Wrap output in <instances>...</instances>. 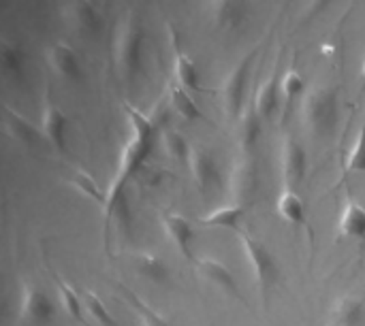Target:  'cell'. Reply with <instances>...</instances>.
I'll list each match as a JSON object with an SVG mask.
<instances>
[{
	"label": "cell",
	"instance_id": "13",
	"mask_svg": "<svg viewBox=\"0 0 365 326\" xmlns=\"http://www.w3.org/2000/svg\"><path fill=\"white\" fill-rule=\"evenodd\" d=\"M246 0H210V19L218 30H235L246 19Z\"/></svg>",
	"mask_w": 365,
	"mask_h": 326
},
{
	"label": "cell",
	"instance_id": "5",
	"mask_svg": "<svg viewBox=\"0 0 365 326\" xmlns=\"http://www.w3.org/2000/svg\"><path fill=\"white\" fill-rule=\"evenodd\" d=\"M250 66H252V56L237 62L222 83V107L227 115L235 122L244 113V98H246V88H248Z\"/></svg>",
	"mask_w": 365,
	"mask_h": 326
},
{
	"label": "cell",
	"instance_id": "17",
	"mask_svg": "<svg viewBox=\"0 0 365 326\" xmlns=\"http://www.w3.org/2000/svg\"><path fill=\"white\" fill-rule=\"evenodd\" d=\"M282 98V94H280V79L276 77V73H272L261 85H259V90H257V94H255V100H252V109L263 117V120H267V117H272L274 115V111L278 109V100Z\"/></svg>",
	"mask_w": 365,
	"mask_h": 326
},
{
	"label": "cell",
	"instance_id": "28",
	"mask_svg": "<svg viewBox=\"0 0 365 326\" xmlns=\"http://www.w3.org/2000/svg\"><path fill=\"white\" fill-rule=\"evenodd\" d=\"M56 286H58V295H60V301H62L64 312H66L75 322L83 325V314H81L83 303H81L79 295L71 288V284H66V282L60 280V278H56Z\"/></svg>",
	"mask_w": 365,
	"mask_h": 326
},
{
	"label": "cell",
	"instance_id": "29",
	"mask_svg": "<svg viewBox=\"0 0 365 326\" xmlns=\"http://www.w3.org/2000/svg\"><path fill=\"white\" fill-rule=\"evenodd\" d=\"M306 90V81L302 77L299 70L289 68L282 77H280V94L287 102H293L295 98H299Z\"/></svg>",
	"mask_w": 365,
	"mask_h": 326
},
{
	"label": "cell",
	"instance_id": "1",
	"mask_svg": "<svg viewBox=\"0 0 365 326\" xmlns=\"http://www.w3.org/2000/svg\"><path fill=\"white\" fill-rule=\"evenodd\" d=\"M124 109H126V117L130 124V137H128L126 145L122 147L118 173L107 192V203L118 199L122 192H126V184L143 167V162L150 154V147H152V139H154V122L130 105H124Z\"/></svg>",
	"mask_w": 365,
	"mask_h": 326
},
{
	"label": "cell",
	"instance_id": "24",
	"mask_svg": "<svg viewBox=\"0 0 365 326\" xmlns=\"http://www.w3.org/2000/svg\"><path fill=\"white\" fill-rule=\"evenodd\" d=\"M278 214L289 224H295V226L306 224V205L295 190H284L278 196Z\"/></svg>",
	"mask_w": 365,
	"mask_h": 326
},
{
	"label": "cell",
	"instance_id": "35",
	"mask_svg": "<svg viewBox=\"0 0 365 326\" xmlns=\"http://www.w3.org/2000/svg\"><path fill=\"white\" fill-rule=\"evenodd\" d=\"M361 75H364V77H365V62H364V68H361Z\"/></svg>",
	"mask_w": 365,
	"mask_h": 326
},
{
	"label": "cell",
	"instance_id": "9",
	"mask_svg": "<svg viewBox=\"0 0 365 326\" xmlns=\"http://www.w3.org/2000/svg\"><path fill=\"white\" fill-rule=\"evenodd\" d=\"M257 190H259V173L255 162L246 156L235 164L231 175V194L235 199V205L246 207V203L252 201Z\"/></svg>",
	"mask_w": 365,
	"mask_h": 326
},
{
	"label": "cell",
	"instance_id": "23",
	"mask_svg": "<svg viewBox=\"0 0 365 326\" xmlns=\"http://www.w3.org/2000/svg\"><path fill=\"white\" fill-rule=\"evenodd\" d=\"M135 269L141 278L154 284H165L169 280V269L163 263V258L150 252H141L135 256Z\"/></svg>",
	"mask_w": 365,
	"mask_h": 326
},
{
	"label": "cell",
	"instance_id": "21",
	"mask_svg": "<svg viewBox=\"0 0 365 326\" xmlns=\"http://www.w3.org/2000/svg\"><path fill=\"white\" fill-rule=\"evenodd\" d=\"M246 216V207L244 205H227V207H220L207 216L201 218V224L203 226H212V228H233V231H242V220Z\"/></svg>",
	"mask_w": 365,
	"mask_h": 326
},
{
	"label": "cell",
	"instance_id": "30",
	"mask_svg": "<svg viewBox=\"0 0 365 326\" xmlns=\"http://www.w3.org/2000/svg\"><path fill=\"white\" fill-rule=\"evenodd\" d=\"M83 305L88 307V312L92 314V318L94 320H98L103 326H118L115 325V320H113V316H111V312L107 310V305L101 301V297L96 295V293H92V290H86L83 293Z\"/></svg>",
	"mask_w": 365,
	"mask_h": 326
},
{
	"label": "cell",
	"instance_id": "12",
	"mask_svg": "<svg viewBox=\"0 0 365 326\" xmlns=\"http://www.w3.org/2000/svg\"><path fill=\"white\" fill-rule=\"evenodd\" d=\"M188 169H190L192 179H195V184H197V188L201 192H207L212 186L218 184V169H216L214 156L205 147H199V145L190 147Z\"/></svg>",
	"mask_w": 365,
	"mask_h": 326
},
{
	"label": "cell",
	"instance_id": "27",
	"mask_svg": "<svg viewBox=\"0 0 365 326\" xmlns=\"http://www.w3.org/2000/svg\"><path fill=\"white\" fill-rule=\"evenodd\" d=\"M160 143L165 154L175 160V162H188V154H190V143L186 141V137L178 130H165L160 135Z\"/></svg>",
	"mask_w": 365,
	"mask_h": 326
},
{
	"label": "cell",
	"instance_id": "10",
	"mask_svg": "<svg viewBox=\"0 0 365 326\" xmlns=\"http://www.w3.org/2000/svg\"><path fill=\"white\" fill-rule=\"evenodd\" d=\"M66 128H68V117L64 115V111L56 102L47 100L41 117V135L56 152H64L66 147Z\"/></svg>",
	"mask_w": 365,
	"mask_h": 326
},
{
	"label": "cell",
	"instance_id": "22",
	"mask_svg": "<svg viewBox=\"0 0 365 326\" xmlns=\"http://www.w3.org/2000/svg\"><path fill=\"white\" fill-rule=\"evenodd\" d=\"M340 233L344 237L361 239L365 237V207L349 199L342 216H340Z\"/></svg>",
	"mask_w": 365,
	"mask_h": 326
},
{
	"label": "cell",
	"instance_id": "14",
	"mask_svg": "<svg viewBox=\"0 0 365 326\" xmlns=\"http://www.w3.org/2000/svg\"><path fill=\"white\" fill-rule=\"evenodd\" d=\"M197 269L199 273L214 286H218L222 293L231 295V297H237L242 299V293H240V286H237V280L233 275V271L229 269V265H225L222 261L218 258H199L197 261Z\"/></svg>",
	"mask_w": 365,
	"mask_h": 326
},
{
	"label": "cell",
	"instance_id": "31",
	"mask_svg": "<svg viewBox=\"0 0 365 326\" xmlns=\"http://www.w3.org/2000/svg\"><path fill=\"white\" fill-rule=\"evenodd\" d=\"M346 171L349 173H355V171L365 173V124L364 128L359 130L349 156H346Z\"/></svg>",
	"mask_w": 365,
	"mask_h": 326
},
{
	"label": "cell",
	"instance_id": "25",
	"mask_svg": "<svg viewBox=\"0 0 365 326\" xmlns=\"http://www.w3.org/2000/svg\"><path fill=\"white\" fill-rule=\"evenodd\" d=\"M169 102H171L173 111L178 115H182L184 120H188V122H195V120L201 117V109L197 107L190 92L186 88H182L180 83H175V81L169 85Z\"/></svg>",
	"mask_w": 365,
	"mask_h": 326
},
{
	"label": "cell",
	"instance_id": "6",
	"mask_svg": "<svg viewBox=\"0 0 365 326\" xmlns=\"http://www.w3.org/2000/svg\"><path fill=\"white\" fill-rule=\"evenodd\" d=\"M21 320L34 326L49 325L56 318V307L49 299V295L36 286V284H26L21 288V307H19Z\"/></svg>",
	"mask_w": 365,
	"mask_h": 326
},
{
	"label": "cell",
	"instance_id": "26",
	"mask_svg": "<svg viewBox=\"0 0 365 326\" xmlns=\"http://www.w3.org/2000/svg\"><path fill=\"white\" fill-rule=\"evenodd\" d=\"M0 66L2 73L11 79H21V66H24V56L21 49L15 41L2 38L0 41Z\"/></svg>",
	"mask_w": 365,
	"mask_h": 326
},
{
	"label": "cell",
	"instance_id": "33",
	"mask_svg": "<svg viewBox=\"0 0 365 326\" xmlns=\"http://www.w3.org/2000/svg\"><path fill=\"white\" fill-rule=\"evenodd\" d=\"M122 288V286H120ZM124 290V295H126V299L130 301V305L139 312V316H141V320L145 322V326H173V325H169L163 316H158L156 312H152L141 299H137L130 290H126V288H122Z\"/></svg>",
	"mask_w": 365,
	"mask_h": 326
},
{
	"label": "cell",
	"instance_id": "15",
	"mask_svg": "<svg viewBox=\"0 0 365 326\" xmlns=\"http://www.w3.org/2000/svg\"><path fill=\"white\" fill-rule=\"evenodd\" d=\"M163 226L169 235V239L173 241V246L178 248V252L182 254V258L190 261L192 258V250H190V243H192V224L180 216V214H165L163 218Z\"/></svg>",
	"mask_w": 365,
	"mask_h": 326
},
{
	"label": "cell",
	"instance_id": "8",
	"mask_svg": "<svg viewBox=\"0 0 365 326\" xmlns=\"http://www.w3.org/2000/svg\"><path fill=\"white\" fill-rule=\"evenodd\" d=\"M308 173V152L297 139H287L282 147V175L287 190H295Z\"/></svg>",
	"mask_w": 365,
	"mask_h": 326
},
{
	"label": "cell",
	"instance_id": "18",
	"mask_svg": "<svg viewBox=\"0 0 365 326\" xmlns=\"http://www.w3.org/2000/svg\"><path fill=\"white\" fill-rule=\"evenodd\" d=\"M4 130L9 132V137H13L17 143L26 147H34L41 137V132H36L34 126L24 115L11 107H4Z\"/></svg>",
	"mask_w": 365,
	"mask_h": 326
},
{
	"label": "cell",
	"instance_id": "34",
	"mask_svg": "<svg viewBox=\"0 0 365 326\" xmlns=\"http://www.w3.org/2000/svg\"><path fill=\"white\" fill-rule=\"evenodd\" d=\"M325 2H327V0H312V6H314V9H319V6H323Z\"/></svg>",
	"mask_w": 365,
	"mask_h": 326
},
{
	"label": "cell",
	"instance_id": "16",
	"mask_svg": "<svg viewBox=\"0 0 365 326\" xmlns=\"http://www.w3.org/2000/svg\"><path fill=\"white\" fill-rule=\"evenodd\" d=\"M169 38L173 41L171 47H173V77H175V83H180L182 88H186L188 92H190V90H201L197 64L192 62V58H188V56L180 49V45H178L173 32H171Z\"/></svg>",
	"mask_w": 365,
	"mask_h": 326
},
{
	"label": "cell",
	"instance_id": "7",
	"mask_svg": "<svg viewBox=\"0 0 365 326\" xmlns=\"http://www.w3.org/2000/svg\"><path fill=\"white\" fill-rule=\"evenodd\" d=\"M47 64L64 81L77 83L83 79V68H81V62H79L75 49L62 41L47 47Z\"/></svg>",
	"mask_w": 365,
	"mask_h": 326
},
{
	"label": "cell",
	"instance_id": "3",
	"mask_svg": "<svg viewBox=\"0 0 365 326\" xmlns=\"http://www.w3.org/2000/svg\"><path fill=\"white\" fill-rule=\"evenodd\" d=\"M141 58V30L133 15H126L122 21H118L115 34H113V60L118 70L124 77H133L139 68Z\"/></svg>",
	"mask_w": 365,
	"mask_h": 326
},
{
	"label": "cell",
	"instance_id": "11",
	"mask_svg": "<svg viewBox=\"0 0 365 326\" xmlns=\"http://www.w3.org/2000/svg\"><path fill=\"white\" fill-rule=\"evenodd\" d=\"M66 21L77 34L94 36L101 30L103 17L92 0H71L66 6Z\"/></svg>",
	"mask_w": 365,
	"mask_h": 326
},
{
	"label": "cell",
	"instance_id": "19",
	"mask_svg": "<svg viewBox=\"0 0 365 326\" xmlns=\"http://www.w3.org/2000/svg\"><path fill=\"white\" fill-rule=\"evenodd\" d=\"M261 128H263V117L252 107L240 115V120H237V143L246 154H250L255 149V145L259 143Z\"/></svg>",
	"mask_w": 365,
	"mask_h": 326
},
{
	"label": "cell",
	"instance_id": "2",
	"mask_svg": "<svg viewBox=\"0 0 365 326\" xmlns=\"http://www.w3.org/2000/svg\"><path fill=\"white\" fill-rule=\"evenodd\" d=\"M237 237H240V243H242V250L248 258V265L252 269V275H255V282L261 290L263 297H267L269 288L278 282L280 278V269H278V261L276 256L259 241L255 239L248 231H237Z\"/></svg>",
	"mask_w": 365,
	"mask_h": 326
},
{
	"label": "cell",
	"instance_id": "4",
	"mask_svg": "<svg viewBox=\"0 0 365 326\" xmlns=\"http://www.w3.org/2000/svg\"><path fill=\"white\" fill-rule=\"evenodd\" d=\"M336 115H338V100H336V92L331 90H312L306 100H304V120L306 126L314 132V135H325L334 128L336 124Z\"/></svg>",
	"mask_w": 365,
	"mask_h": 326
},
{
	"label": "cell",
	"instance_id": "32",
	"mask_svg": "<svg viewBox=\"0 0 365 326\" xmlns=\"http://www.w3.org/2000/svg\"><path fill=\"white\" fill-rule=\"evenodd\" d=\"M73 186H77L86 196H90L92 201H96V205L105 211V207H107V194H103L101 190H98V186H96V182L90 177V175H86V173H77L75 175V179H73Z\"/></svg>",
	"mask_w": 365,
	"mask_h": 326
},
{
	"label": "cell",
	"instance_id": "20",
	"mask_svg": "<svg viewBox=\"0 0 365 326\" xmlns=\"http://www.w3.org/2000/svg\"><path fill=\"white\" fill-rule=\"evenodd\" d=\"M365 320V305L357 297L340 299L331 310L334 326H361Z\"/></svg>",
	"mask_w": 365,
	"mask_h": 326
}]
</instances>
